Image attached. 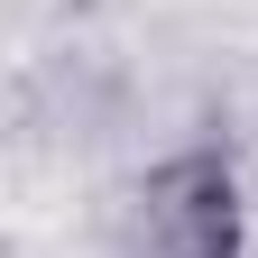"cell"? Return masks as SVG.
<instances>
[{
	"instance_id": "obj_1",
	"label": "cell",
	"mask_w": 258,
	"mask_h": 258,
	"mask_svg": "<svg viewBox=\"0 0 258 258\" xmlns=\"http://www.w3.org/2000/svg\"><path fill=\"white\" fill-rule=\"evenodd\" d=\"M148 249L157 258H240L249 249V203L221 148H175L148 166Z\"/></svg>"
}]
</instances>
